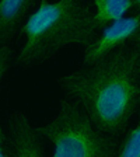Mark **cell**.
Instances as JSON below:
<instances>
[{"mask_svg": "<svg viewBox=\"0 0 140 157\" xmlns=\"http://www.w3.org/2000/svg\"><path fill=\"white\" fill-rule=\"evenodd\" d=\"M35 7L32 0H2L0 2V45H6L23 28L29 11Z\"/></svg>", "mask_w": 140, "mask_h": 157, "instance_id": "8992f818", "label": "cell"}, {"mask_svg": "<svg viewBox=\"0 0 140 157\" xmlns=\"http://www.w3.org/2000/svg\"><path fill=\"white\" fill-rule=\"evenodd\" d=\"M139 58V44L123 46L94 65L60 77L59 84L81 105L98 131L119 135L140 104Z\"/></svg>", "mask_w": 140, "mask_h": 157, "instance_id": "6da1fadb", "label": "cell"}, {"mask_svg": "<svg viewBox=\"0 0 140 157\" xmlns=\"http://www.w3.org/2000/svg\"><path fill=\"white\" fill-rule=\"evenodd\" d=\"M136 72H137V76H140V58L137 59V63H136Z\"/></svg>", "mask_w": 140, "mask_h": 157, "instance_id": "8fae6325", "label": "cell"}, {"mask_svg": "<svg viewBox=\"0 0 140 157\" xmlns=\"http://www.w3.org/2000/svg\"><path fill=\"white\" fill-rule=\"evenodd\" d=\"M115 157H140V112L137 124L126 133L121 146H118Z\"/></svg>", "mask_w": 140, "mask_h": 157, "instance_id": "ba28073f", "label": "cell"}, {"mask_svg": "<svg viewBox=\"0 0 140 157\" xmlns=\"http://www.w3.org/2000/svg\"><path fill=\"white\" fill-rule=\"evenodd\" d=\"M10 136L14 157H45L39 135L24 114H17L10 119Z\"/></svg>", "mask_w": 140, "mask_h": 157, "instance_id": "5b68a950", "label": "cell"}, {"mask_svg": "<svg viewBox=\"0 0 140 157\" xmlns=\"http://www.w3.org/2000/svg\"><path fill=\"white\" fill-rule=\"evenodd\" d=\"M0 157H9V154H7V151L4 149H0Z\"/></svg>", "mask_w": 140, "mask_h": 157, "instance_id": "7c38bea8", "label": "cell"}, {"mask_svg": "<svg viewBox=\"0 0 140 157\" xmlns=\"http://www.w3.org/2000/svg\"><path fill=\"white\" fill-rule=\"evenodd\" d=\"M140 35V13L119 20L108 25L84 51V66H90L104 59L109 53L126 46L129 41H136Z\"/></svg>", "mask_w": 140, "mask_h": 157, "instance_id": "277c9868", "label": "cell"}, {"mask_svg": "<svg viewBox=\"0 0 140 157\" xmlns=\"http://www.w3.org/2000/svg\"><path fill=\"white\" fill-rule=\"evenodd\" d=\"M134 44H139V45H140V35L136 38V41H134Z\"/></svg>", "mask_w": 140, "mask_h": 157, "instance_id": "4fadbf2b", "label": "cell"}, {"mask_svg": "<svg viewBox=\"0 0 140 157\" xmlns=\"http://www.w3.org/2000/svg\"><path fill=\"white\" fill-rule=\"evenodd\" d=\"M6 133H4L3 128H2V122H0V149H4V143H6Z\"/></svg>", "mask_w": 140, "mask_h": 157, "instance_id": "30bf717a", "label": "cell"}, {"mask_svg": "<svg viewBox=\"0 0 140 157\" xmlns=\"http://www.w3.org/2000/svg\"><path fill=\"white\" fill-rule=\"evenodd\" d=\"M11 60V49L7 45H0V83L6 75Z\"/></svg>", "mask_w": 140, "mask_h": 157, "instance_id": "9c48e42d", "label": "cell"}, {"mask_svg": "<svg viewBox=\"0 0 140 157\" xmlns=\"http://www.w3.org/2000/svg\"><path fill=\"white\" fill-rule=\"evenodd\" d=\"M93 6V25L97 31L125 18L131 11L140 13V0H94Z\"/></svg>", "mask_w": 140, "mask_h": 157, "instance_id": "52a82bcc", "label": "cell"}, {"mask_svg": "<svg viewBox=\"0 0 140 157\" xmlns=\"http://www.w3.org/2000/svg\"><path fill=\"white\" fill-rule=\"evenodd\" d=\"M35 131L52 143L51 157H115L118 150L116 140L98 131L77 101L63 100L58 115Z\"/></svg>", "mask_w": 140, "mask_h": 157, "instance_id": "3957f363", "label": "cell"}, {"mask_svg": "<svg viewBox=\"0 0 140 157\" xmlns=\"http://www.w3.org/2000/svg\"><path fill=\"white\" fill-rule=\"evenodd\" d=\"M90 6L78 0H42L29 14L21 34L24 45L18 65H34L52 58L67 45L88 46L97 38Z\"/></svg>", "mask_w": 140, "mask_h": 157, "instance_id": "7a4b0ae2", "label": "cell"}]
</instances>
